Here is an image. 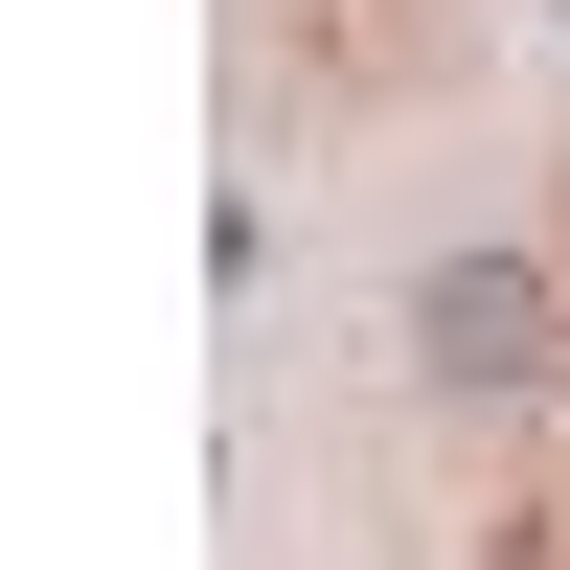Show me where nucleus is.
Masks as SVG:
<instances>
[{
    "label": "nucleus",
    "mask_w": 570,
    "mask_h": 570,
    "mask_svg": "<svg viewBox=\"0 0 570 570\" xmlns=\"http://www.w3.org/2000/svg\"><path fill=\"white\" fill-rule=\"evenodd\" d=\"M411 365H434V389H548L570 320H548L525 252H456V274H411Z\"/></svg>",
    "instance_id": "1"
}]
</instances>
